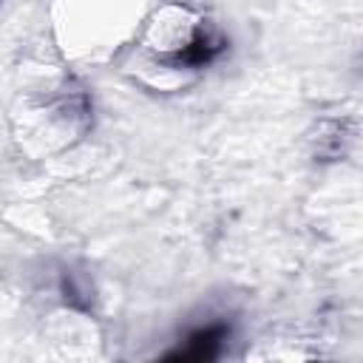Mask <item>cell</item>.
<instances>
[{
  "instance_id": "cell-2",
  "label": "cell",
  "mask_w": 363,
  "mask_h": 363,
  "mask_svg": "<svg viewBox=\"0 0 363 363\" xmlns=\"http://www.w3.org/2000/svg\"><path fill=\"white\" fill-rule=\"evenodd\" d=\"M224 40L221 37H210V34H199V37H193L187 45H182L176 54H170L167 60L173 62V65H193V68H199V65H207V62H213L221 51H224Z\"/></svg>"
},
{
  "instance_id": "cell-1",
  "label": "cell",
  "mask_w": 363,
  "mask_h": 363,
  "mask_svg": "<svg viewBox=\"0 0 363 363\" xmlns=\"http://www.w3.org/2000/svg\"><path fill=\"white\" fill-rule=\"evenodd\" d=\"M227 335H230L227 323H207L201 329H193L187 335L184 349L170 352L167 360H213L218 354V349H221Z\"/></svg>"
}]
</instances>
